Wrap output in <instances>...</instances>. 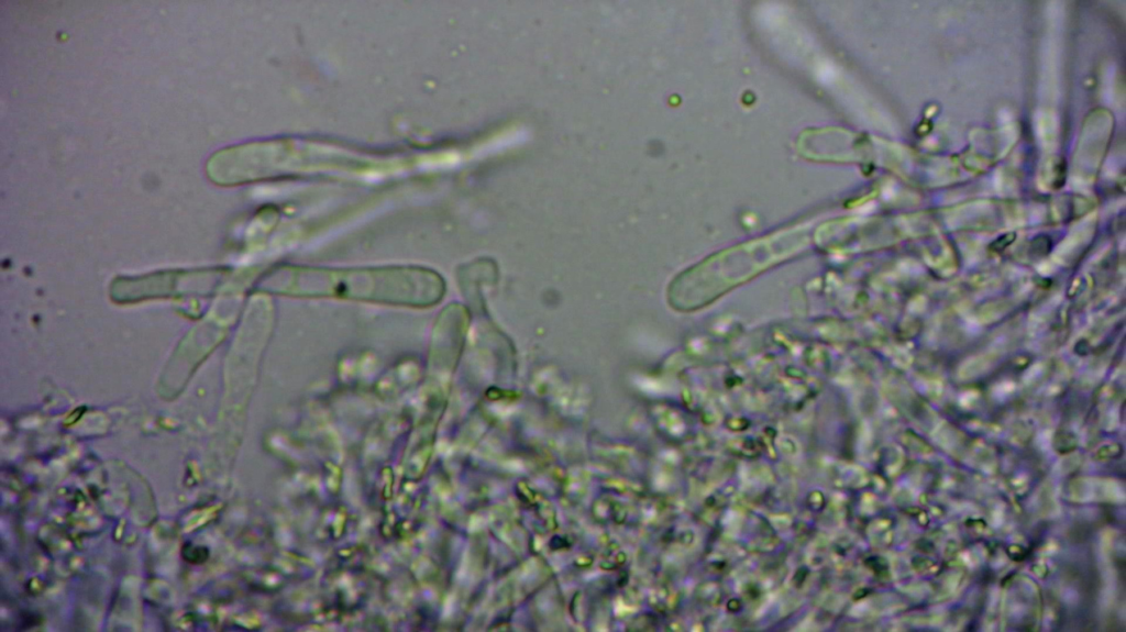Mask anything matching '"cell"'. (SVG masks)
Wrapping results in <instances>:
<instances>
[{
	"label": "cell",
	"instance_id": "1",
	"mask_svg": "<svg viewBox=\"0 0 1126 632\" xmlns=\"http://www.w3.org/2000/svg\"><path fill=\"white\" fill-rule=\"evenodd\" d=\"M258 290L301 299H336L412 309L438 304L445 282L418 265L324 267L283 264L266 270Z\"/></svg>",
	"mask_w": 1126,
	"mask_h": 632
},
{
	"label": "cell",
	"instance_id": "2",
	"mask_svg": "<svg viewBox=\"0 0 1126 632\" xmlns=\"http://www.w3.org/2000/svg\"><path fill=\"white\" fill-rule=\"evenodd\" d=\"M366 163L339 146L285 137L225 148L210 158L208 175L218 184L236 185L327 170H356Z\"/></svg>",
	"mask_w": 1126,
	"mask_h": 632
},
{
	"label": "cell",
	"instance_id": "3",
	"mask_svg": "<svg viewBox=\"0 0 1126 632\" xmlns=\"http://www.w3.org/2000/svg\"><path fill=\"white\" fill-rule=\"evenodd\" d=\"M1014 240H1015V233H1008V234H1005V235H1003V236H1000V237H998V239H997V240H996V241H995V242H994V243L992 244V248H993L994 251H1001V250L1005 248L1006 246H1008V245H1009V244H1011V243H1012V242H1013Z\"/></svg>",
	"mask_w": 1126,
	"mask_h": 632
}]
</instances>
